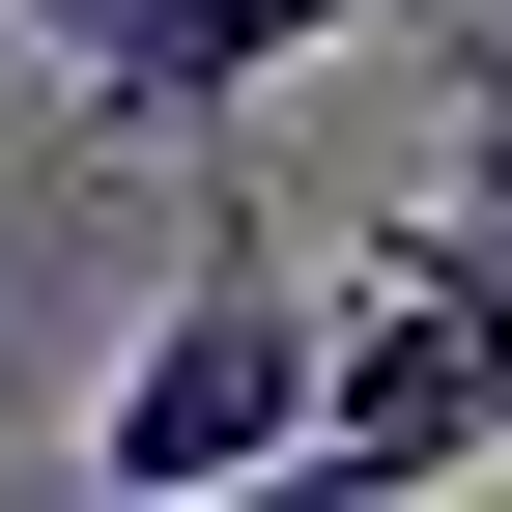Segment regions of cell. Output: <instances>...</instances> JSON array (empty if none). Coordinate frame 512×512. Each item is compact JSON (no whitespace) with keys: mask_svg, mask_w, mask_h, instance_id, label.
<instances>
[{"mask_svg":"<svg viewBox=\"0 0 512 512\" xmlns=\"http://www.w3.org/2000/svg\"><path fill=\"white\" fill-rule=\"evenodd\" d=\"M313 456V256L256 228V200H200V256L143 285V342H114V399H86V484H285Z\"/></svg>","mask_w":512,"mask_h":512,"instance_id":"cell-2","label":"cell"},{"mask_svg":"<svg viewBox=\"0 0 512 512\" xmlns=\"http://www.w3.org/2000/svg\"><path fill=\"white\" fill-rule=\"evenodd\" d=\"M86 29V86H114V143H228L285 57H342V29H399V0H57Z\"/></svg>","mask_w":512,"mask_h":512,"instance_id":"cell-3","label":"cell"},{"mask_svg":"<svg viewBox=\"0 0 512 512\" xmlns=\"http://www.w3.org/2000/svg\"><path fill=\"white\" fill-rule=\"evenodd\" d=\"M512 456V200L370 228V285H313V456L285 484H484Z\"/></svg>","mask_w":512,"mask_h":512,"instance_id":"cell-1","label":"cell"},{"mask_svg":"<svg viewBox=\"0 0 512 512\" xmlns=\"http://www.w3.org/2000/svg\"><path fill=\"white\" fill-rule=\"evenodd\" d=\"M399 29L456 57V114H484V143H512V0H399Z\"/></svg>","mask_w":512,"mask_h":512,"instance_id":"cell-4","label":"cell"}]
</instances>
